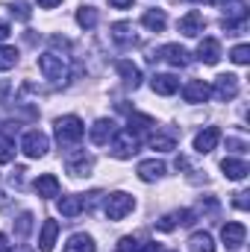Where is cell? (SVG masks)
Returning <instances> with one entry per match:
<instances>
[{"label":"cell","mask_w":250,"mask_h":252,"mask_svg":"<svg viewBox=\"0 0 250 252\" xmlns=\"http://www.w3.org/2000/svg\"><path fill=\"white\" fill-rule=\"evenodd\" d=\"M59 3H62V0H39L42 9H53V6H59Z\"/></svg>","instance_id":"cell-41"},{"label":"cell","mask_w":250,"mask_h":252,"mask_svg":"<svg viewBox=\"0 0 250 252\" xmlns=\"http://www.w3.org/2000/svg\"><path fill=\"white\" fill-rule=\"evenodd\" d=\"M248 196H250L248 190H239V193H236V199H233V205H236V208H242V211H248V208H250Z\"/></svg>","instance_id":"cell-36"},{"label":"cell","mask_w":250,"mask_h":252,"mask_svg":"<svg viewBox=\"0 0 250 252\" xmlns=\"http://www.w3.org/2000/svg\"><path fill=\"white\" fill-rule=\"evenodd\" d=\"M9 35H12V27H9L6 21H0V41H6Z\"/></svg>","instance_id":"cell-38"},{"label":"cell","mask_w":250,"mask_h":252,"mask_svg":"<svg viewBox=\"0 0 250 252\" xmlns=\"http://www.w3.org/2000/svg\"><path fill=\"white\" fill-rule=\"evenodd\" d=\"M156 121L153 118H147V115H129V132L135 129V132H141V129H153Z\"/></svg>","instance_id":"cell-32"},{"label":"cell","mask_w":250,"mask_h":252,"mask_svg":"<svg viewBox=\"0 0 250 252\" xmlns=\"http://www.w3.org/2000/svg\"><path fill=\"white\" fill-rule=\"evenodd\" d=\"M6 252H33V250H30V247H24V244H18L15 250H6Z\"/></svg>","instance_id":"cell-44"},{"label":"cell","mask_w":250,"mask_h":252,"mask_svg":"<svg viewBox=\"0 0 250 252\" xmlns=\"http://www.w3.org/2000/svg\"><path fill=\"white\" fill-rule=\"evenodd\" d=\"M47 150H50V138H47L42 129L24 132V138H21V153H24L27 158H42V156H47Z\"/></svg>","instance_id":"cell-2"},{"label":"cell","mask_w":250,"mask_h":252,"mask_svg":"<svg viewBox=\"0 0 250 252\" xmlns=\"http://www.w3.org/2000/svg\"><path fill=\"white\" fill-rule=\"evenodd\" d=\"M227 144H230V147H233V150H239V153H242V150H245V144H242V141H236V138H230V141H227Z\"/></svg>","instance_id":"cell-42"},{"label":"cell","mask_w":250,"mask_h":252,"mask_svg":"<svg viewBox=\"0 0 250 252\" xmlns=\"http://www.w3.org/2000/svg\"><path fill=\"white\" fill-rule=\"evenodd\" d=\"M132 208H135V199L129 193H109V199L103 205V211H106L109 220H124Z\"/></svg>","instance_id":"cell-4"},{"label":"cell","mask_w":250,"mask_h":252,"mask_svg":"<svg viewBox=\"0 0 250 252\" xmlns=\"http://www.w3.org/2000/svg\"><path fill=\"white\" fill-rule=\"evenodd\" d=\"M132 3L135 0H109V6H115V9H132Z\"/></svg>","instance_id":"cell-37"},{"label":"cell","mask_w":250,"mask_h":252,"mask_svg":"<svg viewBox=\"0 0 250 252\" xmlns=\"http://www.w3.org/2000/svg\"><path fill=\"white\" fill-rule=\"evenodd\" d=\"M230 59H233L236 64H248V62H250V47H248V44H239V47H233Z\"/></svg>","instance_id":"cell-35"},{"label":"cell","mask_w":250,"mask_h":252,"mask_svg":"<svg viewBox=\"0 0 250 252\" xmlns=\"http://www.w3.org/2000/svg\"><path fill=\"white\" fill-rule=\"evenodd\" d=\"M118 252H141V241L132 238V235H126V238L118 241Z\"/></svg>","instance_id":"cell-34"},{"label":"cell","mask_w":250,"mask_h":252,"mask_svg":"<svg viewBox=\"0 0 250 252\" xmlns=\"http://www.w3.org/2000/svg\"><path fill=\"white\" fill-rule=\"evenodd\" d=\"M147 144H150V150L168 153V150H174V147H177V135H174V132H168V135H165V132H156V135H150V141H147Z\"/></svg>","instance_id":"cell-25"},{"label":"cell","mask_w":250,"mask_h":252,"mask_svg":"<svg viewBox=\"0 0 250 252\" xmlns=\"http://www.w3.org/2000/svg\"><path fill=\"white\" fill-rule=\"evenodd\" d=\"M212 97V85L203 82V79H191L183 85V100L186 103H206Z\"/></svg>","instance_id":"cell-9"},{"label":"cell","mask_w":250,"mask_h":252,"mask_svg":"<svg viewBox=\"0 0 250 252\" xmlns=\"http://www.w3.org/2000/svg\"><path fill=\"white\" fill-rule=\"evenodd\" d=\"M15 158V144L9 135H0V164H9Z\"/></svg>","instance_id":"cell-31"},{"label":"cell","mask_w":250,"mask_h":252,"mask_svg":"<svg viewBox=\"0 0 250 252\" xmlns=\"http://www.w3.org/2000/svg\"><path fill=\"white\" fill-rule=\"evenodd\" d=\"M171 252H174V250H171Z\"/></svg>","instance_id":"cell-48"},{"label":"cell","mask_w":250,"mask_h":252,"mask_svg":"<svg viewBox=\"0 0 250 252\" xmlns=\"http://www.w3.org/2000/svg\"><path fill=\"white\" fill-rule=\"evenodd\" d=\"M138 179L141 182H156V179H162L165 176V164L159 161V158H147V161H141L138 164Z\"/></svg>","instance_id":"cell-16"},{"label":"cell","mask_w":250,"mask_h":252,"mask_svg":"<svg viewBox=\"0 0 250 252\" xmlns=\"http://www.w3.org/2000/svg\"><path fill=\"white\" fill-rule=\"evenodd\" d=\"M245 238H248V229H245L242 223H224V229H221V241H224L230 250H239V247L245 244Z\"/></svg>","instance_id":"cell-13"},{"label":"cell","mask_w":250,"mask_h":252,"mask_svg":"<svg viewBox=\"0 0 250 252\" xmlns=\"http://www.w3.org/2000/svg\"><path fill=\"white\" fill-rule=\"evenodd\" d=\"M141 24H144L147 30H153V32H162V30H165V24H168V18H165V12H162V9H150V12H144V15H141Z\"/></svg>","instance_id":"cell-24"},{"label":"cell","mask_w":250,"mask_h":252,"mask_svg":"<svg viewBox=\"0 0 250 252\" xmlns=\"http://www.w3.org/2000/svg\"><path fill=\"white\" fill-rule=\"evenodd\" d=\"M18 64V50L9 44H0V70H9Z\"/></svg>","instance_id":"cell-29"},{"label":"cell","mask_w":250,"mask_h":252,"mask_svg":"<svg viewBox=\"0 0 250 252\" xmlns=\"http://www.w3.org/2000/svg\"><path fill=\"white\" fill-rule=\"evenodd\" d=\"M150 59H162V62H168L171 67H186L188 64V50L180 47V44H165V47H159Z\"/></svg>","instance_id":"cell-6"},{"label":"cell","mask_w":250,"mask_h":252,"mask_svg":"<svg viewBox=\"0 0 250 252\" xmlns=\"http://www.w3.org/2000/svg\"><path fill=\"white\" fill-rule=\"evenodd\" d=\"M141 252H159V244H153V241H141Z\"/></svg>","instance_id":"cell-40"},{"label":"cell","mask_w":250,"mask_h":252,"mask_svg":"<svg viewBox=\"0 0 250 252\" xmlns=\"http://www.w3.org/2000/svg\"><path fill=\"white\" fill-rule=\"evenodd\" d=\"M9 12L18 18V21H30V15H33V9H30V3H24V0H18V3H12L9 6Z\"/></svg>","instance_id":"cell-33"},{"label":"cell","mask_w":250,"mask_h":252,"mask_svg":"<svg viewBox=\"0 0 250 252\" xmlns=\"http://www.w3.org/2000/svg\"><path fill=\"white\" fill-rule=\"evenodd\" d=\"M218 141H221V129L218 126H206L203 132H197L194 135V150L203 156V153H212L215 147H218Z\"/></svg>","instance_id":"cell-11"},{"label":"cell","mask_w":250,"mask_h":252,"mask_svg":"<svg viewBox=\"0 0 250 252\" xmlns=\"http://www.w3.org/2000/svg\"><path fill=\"white\" fill-rule=\"evenodd\" d=\"M150 85H153V91H156V94H162V97H171V94H177V88H180V79H177L174 73H156V76L150 79Z\"/></svg>","instance_id":"cell-15"},{"label":"cell","mask_w":250,"mask_h":252,"mask_svg":"<svg viewBox=\"0 0 250 252\" xmlns=\"http://www.w3.org/2000/svg\"><path fill=\"white\" fill-rule=\"evenodd\" d=\"M30 229H33V214H30V211L18 214V220H15V235H18V238H27Z\"/></svg>","instance_id":"cell-30"},{"label":"cell","mask_w":250,"mask_h":252,"mask_svg":"<svg viewBox=\"0 0 250 252\" xmlns=\"http://www.w3.org/2000/svg\"><path fill=\"white\" fill-rule=\"evenodd\" d=\"M6 91H9V82H6V79H0V100H3V94H6Z\"/></svg>","instance_id":"cell-43"},{"label":"cell","mask_w":250,"mask_h":252,"mask_svg":"<svg viewBox=\"0 0 250 252\" xmlns=\"http://www.w3.org/2000/svg\"><path fill=\"white\" fill-rule=\"evenodd\" d=\"M197 59L203 64H218L221 62V44H218V38H203V41L197 44Z\"/></svg>","instance_id":"cell-14"},{"label":"cell","mask_w":250,"mask_h":252,"mask_svg":"<svg viewBox=\"0 0 250 252\" xmlns=\"http://www.w3.org/2000/svg\"><path fill=\"white\" fill-rule=\"evenodd\" d=\"M6 250H9V247H6V235L0 232V252H6Z\"/></svg>","instance_id":"cell-45"},{"label":"cell","mask_w":250,"mask_h":252,"mask_svg":"<svg viewBox=\"0 0 250 252\" xmlns=\"http://www.w3.org/2000/svg\"><path fill=\"white\" fill-rule=\"evenodd\" d=\"M115 135V124L112 121H106V118H100L97 124L91 126V144H97V147H103V144H109V138Z\"/></svg>","instance_id":"cell-21"},{"label":"cell","mask_w":250,"mask_h":252,"mask_svg":"<svg viewBox=\"0 0 250 252\" xmlns=\"http://www.w3.org/2000/svg\"><path fill=\"white\" fill-rule=\"evenodd\" d=\"M221 170H224L227 179H236V182H242L250 173L248 161H242V158H224V161H221Z\"/></svg>","instance_id":"cell-18"},{"label":"cell","mask_w":250,"mask_h":252,"mask_svg":"<svg viewBox=\"0 0 250 252\" xmlns=\"http://www.w3.org/2000/svg\"><path fill=\"white\" fill-rule=\"evenodd\" d=\"M212 94H215L221 103H230V100L239 94V76H236V73H221V76L215 79Z\"/></svg>","instance_id":"cell-7"},{"label":"cell","mask_w":250,"mask_h":252,"mask_svg":"<svg viewBox=\"0 0 250 252\" xmlns=\"http://www.w3.org/2000/svg\"><path fill=\"white\" fill-rule=\"evenodd\" d=\"M24 173H27V170H24V167H18V170H15V176H12V185H18V188H21V182H24Z\"/></svg>","instance_id":"cell-39"},{"label":"cell","mask_w":250,"mask_h":252,"mask_svg":"<svg viewBox=\"0 0 250 252\" xmlns=\"http://www.w3.org/2000/svg\"><path fill=\"white\" fill-rule=\"evenodd\" d=\"M180 32L183 35H188V38H194V35H200L203 32V27H206V18H203V12H197V9H191V12H186L183 18H180Z\"/></svg>","instance_id":"cell-10"},{"label":"cell","mask_w":250,"mask_h":252,"mask_svg":"<svg viewBox=\"0 0 250 252\" xmlns=\"http://www.w3.org/2000/svg\"><path fill=\"white\" fill-rule=\"evenodd\" d=\"M188 223H194V211H171V214H165V217L156 220V229L159 232H171V229L188 226Z\"/></svg>","instance_id":"cell-12"},{"label":"cell","mask_w":250,"mask_h":252,"mask_svg":"<svg viewBox=\"0 0 250 252\" xmlns=\"http://www.w3.org/2000/svg\"><path fill=\"white\" fill-rule=\"evenodd\" d=\"M65 170L71 173V176H88L91 170H94V158L91 156H85V153H74V156H68L65 158Z\"/></svg>","instance_id":"cell-8"},{"label":"cell","mask_w":250,"mask_h":252,"mask_svg":"<svg viewBox=\"0 0 250 252\" xmlns=\"http://www.w3.org/2000/svg\"><path fill=\"white\" fill-rule=\"evenodd\" d=\"M83 208H85V199L83 196H62L59 199V214L62 217H77Z\"/></svg>","instance_id":"cell-26"},{"label":"cell","mask_w":250,"mask_h":252,"mask_svg":"<svg viewBox=\"0 0 250 252\" xmlns=\"http://www.w3.org/2000/svg\"><path fill=\"white\" fill-rule=\"evenodd\" d=\"M188 247H191V252H215V241L209 232H194L188 238Z\"/></svg>","instance_id":"cell-27"},{"label":"cell","mask_w":250,"mask_h":252,"mask_svg":"<svg viewBox=\"0 0 250 252\" xmlns=\"http://www.w3.org/2000/svg\"><path fill=\"white\" fill-rule=\"evenodd\" d=\"M197 3H212V0H197Z\"/></svg>","instance_id":"cell-47"},{"label":"cell","mask_w":250,"mask_h":252,"mask_svg":"<svg viewBox=\"0 0 250 252\" xmlns=\"http://www.w3.org/2000/svg\"><path fill=\"white\" fill-rule=\"evenodd\" d=\"M115 67H118L121 79H124L129 88H138V85H141V70H138V64H132L129 59H121V62L115 64Z\"/></svg>","instance_id":"cell-22"},{"label":"cell","mask_w":250,"mask_h":252,"mask_svg":"<svg viewBox=\"0 0 250 252\" xmlns=\"http://www.w3.org/2000/svg\"><path fill=\"white\" fill-rule=\"evenodd\" d=\"M33 188H36L39 196L50 199V196H59V179H56L53 173H44V176H39V179L33 182Z\"/></svg>","instance_id":"cell-19"},{"label":"cell","mask_w":250,"mask_h":252,"mask_svg":"<svg viewBox=\"0 0 250 252\" xmlns=\"http://www.w3.org/2000/svg\"><path fill=\"white\" fill-rule=\"evenodd\" d=\"M77 24L83 30H94L97 27V9L94 6H80L77 9Z\"/></svg>","instance_id":"cell-28"},{"label":"cell","mask_w":250,"mask_h":252,"mask_svg":"<svg viewBox=\"0 0 250 252\" xmlns=\"http://www.w3.org/2000/svg\"><path fill=\"white\" fill-rule=\"evenodd\" d=\"M112 41L115 44H121V47H129V44H135V35H132V24H112Z\"/></svg>","instance_id":"cell-23"},{"label":"cell","mask_w":250,"mask_h":252,"mask_svg":"<svg viewBox=\"0 0 250 252\" xmlns=\"http://www.w3.org/2000/svg\"><path fill=\"white\" fill-rule=\"evenodd\" d=\"M56 238H59V223H56V220H44L42 235H39V250L42 252H53Z\"/></svg>","instance_id":"cell-17"},{"label":"cell","mask_w":250,"mask_h":252,"mask_svg":"<svg viewBox=\"0 0 250 252\" xmlns=\"http://www.w3.org/2000/svg\"><path fill=\"white\" fill-rule=\"evenodd\" d=\"M212 3H230V0H212Z\"/></svg>","instance_id":"cell-46"},{"label":"cell","mask_w":250,"mask_h":252,"mask_svg":"<svg viewBox=\"0 0 250 252\" xmlns=\"http://www.w3.org/2000/svg\"><path fill=\"white\" fill-rule=\"evenodd\" d=\"M39 70H42L44 79H53V82L68 76V64H65V59L56 56V53H42V56H39Z\"/></svg>","instance_id":"cell-5"},{"label":"cell","mask_w":250,"mask_h":252,"mask_svg":"<svg viewBox=\"0 0 250 252\" xmlns=\"http://www.w3.org/2000/svg\"><path fill=\"white\" fill-rule=\"evenodd\" d=\"M85 135V126L77 115H65V118H56V141L62 147H74L80 138Z\"/></svg>","instance_id":"cell-1"},{"label":"cell","mask_w":250,"mask_h":252,"mask_svg":"<svg viewBox=\"0 0 250 252\" xmlns=\"http://www.w3.org/2000/svg\"><path fill=\"white\" fill-rule=\"evenodd\" d=\"M65 252H97V244H94V238H91V235L77 232V235H71V238H68Z\"/></svg>","instance_id":"cell-20"},{"label":"cell","mask_w":250,"mask_h":252,"mask_svg":"<svg viewBox=\"0 0 250 252\" xmlns=\"http://www.w3.org/2000/svg\"><path fill=\"white\" fill-rule=\"evenodd\" d=\"M109 150L115 158H132V153L138 150V138L129 129H115V135L109 138Z\"/></svg>","instance_id":"cell-3"}]
</instances>
